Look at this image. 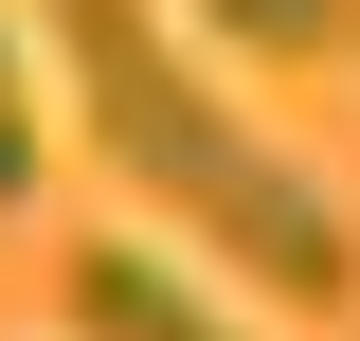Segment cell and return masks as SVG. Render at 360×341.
<instances>
[{"instance_id":"4","label":"cell","mask_w":360,"mask_h":341,"mask_svg":"<svg viewBox=\"0 0 360 341\" xmlns=\"http://www.w3.org/2000/svg\"><path fill=\"white\" fill-rule=\"evenodd\" d=\"M37 198V90H18V18H0V215Z\"/></svg>"},{"instance_id":"5","label":"cell","mask_w":360,"mask_h":341,"mask_svg":"<svg viewBox=\"0 0 360 341\" xmlns=\"http://www.w3.org/2000/svg\"><path fill=\"white\" fill-rule=\"evenodd\" d=\"M342 54H360V0H342Z\"/></svg>"},{"instance_id":"2","label":"cell","mask_w":360,"mask_h":341,"mask_svg":"<svg viewBox=\"0 0 360 341\" xmlns=\"http://www.w3.org/2000/svg\"><path fill=\"white\" fill-rule=\"evenodd\" d=\"M72 341H252L198 269H162V252H127V234H90L72 252Z\"/></svg>"},{"instance_id":"3","label":"cell","mask_w":360,"mask_h":341,"mask_svg":"<svg viewBox=\"0 0 360 341\" xmlns=\"http://www.w3.org/2000/svg\"><path fill=\"white\" fill-rule=\"evenodd\" d=\"M198 36L252 54V72H288V54H342V0H198Z\"/></svg>"},{"instance_id":"1","label":"cell","mask_w":360,"mask_h":341,"mask_svg":"<svg viewBox=\"0 0 360 341\" xmlns=\"http://www.w3.org/2000/svg\"><path fill=\"white\" fill-rule=\"evenodd\" d=\"M18 18L54 36L72 126L127 162V198H162L180 234H198L234 288H270V305H360V215L162 36V0H18Z\"/></svg>"}]
</instances>
